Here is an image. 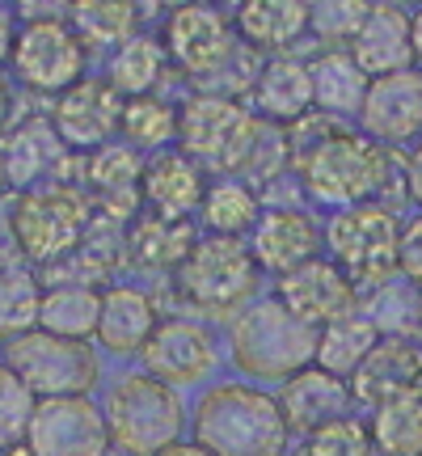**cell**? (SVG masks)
Wrapping results in <instances>:
<instances>
[{
  "instance_id": "cell-44",
  "label": "cell",
  "mask_w": 422,
  "mask_h": 456,
  "mask_svg": "<svg viewBox=\"0 0 422 456\" xmlns=\"http://www.w3.org/2000/svg\"><path fill=\"white\" fill-rule=\"evenodd\" d=\"M13 47H17V13L0 9V64L13 60Z\"/></svg>"
},
{
  "instance_id": "cell-5",
  "label": "cell",
  "mask_w": 422,
  "mask_h": 456,
  "mask_svg": "<svg viewBox=\"0 0 422 456\" xmlns=\"http://www.w3.org/2000/svg\"><path fill=\"white\" fill-rule=\"evenodd\" d=\"M101 414L110 427V444H118L131 456H157L161 448L178 444L182 427H186L178 389L148 372L118 376L106 389Z\"/></svg>"
},
{
  "instance_id": "cell-7",
  "label": "cell",
  "mask_w": 422,
  "mask_h": 456,
  "mask_svg": "<svg viewBox=\"0 0 422 456\" xmlns=\"http://www.w3.org/2000/svg\"><path fill=\"white\" fill-rule=\"evenodd\" d=\"M232 359L254 380H288L317 355V330L283 309L279 300L245 305L232 322Z\"/></svg>"
},
{
  "instance_id": "cell-17",
  "label": "cell",
  "mask_w": 422,
  "mask_h": 456,
  "mask_svg": "<svg viewBox=\"0 0 422 456\" xmlns=\"http://www.w3.org/2000/svg\"><path fill=\"white\" fill-rule=\"evenodd\" d=\"M321 245L325 228L304 208H266L258 216L254 232H249V249H254L258 271H271L275 279L312 258H321Z\"/></svg>"
},
{
  "instance_id": "cell-50",
  "label": "cell",
  "mask_w": 422,
  "mask_h": 456,
  "mask_svg": "<svg viewBox=\"0 0 422 456\" xmlns=\"http://www.w3.org/2000/svg\"><path fill=\"white\" fill-rule=\"evenodd\" d=\"M418 338H422V300H418Z\"/></svg>"
},
{
  "instance_id": "cell-36",
  "label": "cell",
  "mask_w": 422,
  "mask_h": 456,
  "mask_svg": "<svg viewBox=\"0 0 422 456\" xmlns=\"http://www.w3.org/2000/svg\"><path fill=\"white\" fill-rule=\"evenodd\" d=\"M38 309H43V288L26 266H4L0 271V334H26L38 330Z\"/></svg>"
},
{
  "instance_id": "cell-28",
  "label": "cell",
  "mask_w": 422,
  "mask_h": 456,
  "mask_svg": "<svg viewBox=\"0 0 422 456\" xmlns=\"http://www.w3.org/2000/svg\"><path fill=\"white\" fill-rule=\"evenodd\" d=\"M309 77H312V110L321 114H359L363 98H368V85L372 77L355 64L351 51H321L317 60L309 64Z\"/></svg>"
},
{
  "instance_id": "cell-34",
  "label": "cell",
  "mask_w": 422,
  "mask_h": 456,
  "mask_svg": "<svg viewBox=\"0 0 422 456\" xmlns=\"http://www.w3.org/2000/svg\"><path fill=\"white\" fill-rule=\"evenodd\" d=\"M199 216H203L207 232H215V237H245L258 224L262 203L254 195V186H245L237 178H220L207 186V195L199 203Z\"/></svg>"
},
{
  "instance_id": "cell-39",
  "label": "cell",
  "mask_w": 422,
  "mask_h": 456,
  "mask_svg": "<svg viewBox=\"0 0 422 456\" xmlns=\"http://www.w3.org/2000/svg\"><path fill=\"white\" fill-rule=\"evenodd\" d=\"M372 452L376 444L368 423H359L351 414L309 431V440H304V456H372Z\"/></svg>"
},
{
  "instance_id": "cell-46",
  "label": "cell",
  "mask_w": 422,
  "mask_h": 456,
  "mask_svg": "<svg viewBox=\"0 0 422 456\" xmlns=\"http://www.w3.org/2000/svg\"><path fill=\"white\" fill-rule=\"evenodd\" d=\"M410 34H414V60L422 64V9L410 17Z\"/></svg>"
},
{
  "instance_id": "cell-6",
  "label": "cell",
  "mask_w": 422,
  "mask_h": 456,
  "mask_svg": "<svg viewBox=\"0 0 422 456\" xmlns=\"http://www.w3.org/2000/svg\"><path fill=\"white\" fill-rule=\"evenodd\" d=\"M262 135V118L249 106L224 94H195L191 102L178 106V152L203 169H224L241 174Z\"/></svg>"
},
{
  "instance_id": "cell-12",
  "label": "cell",
  "mask_w": 422,
  "mask_h": 456,
  "mask_svg": "<svg viewBox=\"0 0 422 456\" xmlns=\"http://www.w3.org/2000/svg\"><path fill=\"white\" fill-rule=\"evenodd\" d=\"M123 102L127 98L106 77H81L64 94H55L51 127L60 131V140L72 152H93V148L110 144L114 131L123 127Z\"/></svg>"
},
{
  "instance_id": "cell-9",
  "label": "cell",
  "mask_w": 422,
  "mask_h": 456,
  "mask_svg": "<svg viewBox=\"0 0 422 456\" xmlns=\"http://www.w3.org/2000/svg\"><path fill=\"white\" fill-rule=\"evenodd\" d=\"M4 363L26 380V389L38 402L43 397H89V389L98 385L93 346L81 338L47 334V330H26V334L9 338Z\"/></svg>"
},
{
  "instance_id": "cell-29",
  "label": "cell",
  "mask_w": 422,
  "mask_h": 456,
  "mask_svg": "<svg viewBox=\"0 0 422 456\" xmlns=\"http://www.w3.org/2000/svg\"><path fill=\"white\" fill-rule=\"evenodd\" d=\"M376 342H380V330L372 326V317L363 309H351L346 317L317 330V355H312V363L342 376V380H351V372L368 359V351Z\"/></svg>"
},
{
  "instance_id": "cell-49",
  "label": "cell",
  "mask_w": 422,
  "mask_h": 456,
  "mask_svg": "<svg viewBox=\"0 0 422 456\" xmlns=\"http://www.w3.org/2000/svg\"><path fill=\"white\" fill-rule=\"evenodd\" d=\"M4 456H34L26 444H17V448H4Z\"/></svg>"
},
{
  "instance_id": "cell-21",
  "label": "cell",
  "mask_w": 422,
  "mask_h": 456,
  "mask_svg": "<svg viewBox=\"0 0 422 456\" xmlns=\"http://www.w3.org/2000/svg\"><path fill=\"white\" fill-rule=\"evenodd\" d=\"M140 178H144V157L131 144H101L85 152V186L93 191V208L110 220H135L140 212Z\"/></svg>"
},
{
  "instance_id": "cell-16",
  "label": "cell",
  "mask_w": 422,
  "mask_h": 456,
  "mask_svg": "<svg viewBox=\"0 0 422 456\" xmlns=\"http://www.w3.org/2000/svg\"><path fill=\"white\" fill-rule=\"evenodd\" d=\"M140 359H144L148 376L178 389V385L207 380L220 355H215V338L207 334V326H199L191 317H161V326L152 330Z\"/></svg>"
},
{
  "instance_id": "cell-3",
  "label": "cell",
  "mask_w": 422,
  "mask_h": 456,
  "mask_svg": "<svg viewBox=\"0 0 422 456\" xmlns=\"http://www.w3.org/2000/svg\"><path fill=\"white\" fill-rule=\"evenodd\" d=\"M93 195L81 182H43L9 203L17 254L38 266H55L68 258L93 224Z\"/></svg>"
},
{
  "instance_id": "cell-23",
  "label": "cell",
  "mask_w": 422,
  "mask_h": 456,
  "mask_svg": "<svg viewBox=\"0 0 422 456\" xmlns=\"http://www.w3.org/2000/svg\"><path fill=\"white\" fill-rule=\"evenodd\" d=\"M157 326H161V309H157V300L144 288L114 283V288L101 292V317H98V334L93 338L110 355H118V359L140 355Z\"/></svg>"
},
{
  "instance_id": "cell-20",
  "label": "cell",
  "mask_w": 422,
  "mask_h": 456,
  "mask_svg": "<svg viewBox=\"0 0 422 456\" xmlns=\"http://www.w3.org/2000/svg\"><path fill=\"white\" fill-rule=\"evenodd\" d=\"M351 406H355L351 385L342 376L317 368V363L292 372L283 380V389H279V410L288 419V431H304V436L325 423H334V419H346Z\"/></svg>"
},
{
  "instance_id": "cell-48",
  "label": "cell",
  "mask_w": 422,
  "mask_h": 456,
  "mask_svg": "<svg viewBox=\"0 0 422 456\" xmlns=\"http://www.w3.org/2000/svg\"><path fill=\"white\" fill-rule=\"evenodd\" d=\"M4 186H9V169H4V152H0V195H4Z\"/></svg>"
},
{
  "instance_id": "cell-1",
  "label": "cell",
  "mask_w": 422,
  "mask_h": 456,
  "mask_svg": "<svg viewBox=\"0 0 422 456\" xmlns=\"http://www.w3.org/2000/svg\"><path fill=\"white\" fill-rule=\"evenodd\" d=\"M195 440L211 456H283L288 419L279 410V397L245 380H224L195 406Z\"/></svg>"
},
{
  "instance_id": "cell-30",
  "label": "cell",
  "mask_w": 422,
  "mask_h": 456,
  "mask_svg": "<svg viewBox=\"0 0 422 456\" xmlns=\"http://www.w3.org/2000/svg\"><path fill=\"white\" fill-rule=\"evenodd\" d=\"M101 317V292L85 288V283H55L43 292V309H38V330L60 334V338H81L89 342L98 334Z\"/></svg>"
},
{
  "instance_id": "cell-19",
  "label": "cell",
  "mask_w": 422,
  "mask_h": 456,
  "mask_svg": "<svg viewBox=\"0 0 422 456\" xmlns=\"http://www.w3.org/2000/svg\"><path fill=\"white\" fill-rule=\"evenodd\" d=\"M351 397L363 402V406H380L389 397H402V393L422 389V351L410 338H393V334H380L368 359L351 372Z\"/></svg>"
},
{
  "instance_id": "cell-31",
  "label": "cell",
  "mask_w": 422,
  "mask_h": 456,
  "mask_svg": "<svg viewBox=\"0 0 422 456\" xmlns=\"http://www.w3.org/2000/svg\"><path fill=\"white\" fill-rule=\"evenodd\" d=\"M72 30L89 47H123L140 30V9L135 0H77L72 4Z\"/></svg>"
},
{
  "instance_id": "cell-42",
  "label": "cell",
  "mask_w": 422,
  "mask_h": 456,
  "mask_svg": "<svg viewBox=\"0 0 422 456\" xmlns=\"http://www.w3.org/2000/svg\"><path fill=\"white\" fill-rule=\"evenodd\" d=\"M13 203V199H9ZM9 203H0V271L4 266H17V241H13V224H9Z\"/></svg>"
},
{
  "instance_id": "cell-47",
  "label": "cell",
  "mask_w": 422,
  "mask_h": 456,
  "mask_svg": "<svg viewBox=\"0 0 422 456\" xmlns=\"http://www.w3.org/2000/svg\"><path fill=\"white\" fill-rule=\"evenodd\" d=\"M9 106H13V98H9V85L0 81V127H4V118H9Z\"/></svg>"
},
{
  "instance_id": "cell-43",
  "label": "cell",
  "mask_w": 422,
  "mask_h": 456,
  "mask_svg": "<svg viewBox=\"0 0 422 456\" xmlns=\"http://www.w3.org/2000/svg\"><path fill=\"white\" fill-rule=\"evenodd\" d=\"M402 182H406V195L422 208V144L406 157V178H402Z\"/></svg>"
},
{
  "instance_id": "cell-40",
  "label": "cell",
  "mask_w": 422,
  "mask_h": 456,
  "mask_svg": "<svg viewBox=\"0 0 422 456\" xmlns=\"http://www.w3.org/2000/svg\"><path fill=\"white\" fill-rule=\"evenodd\" d=\"M402 275L410 279V288H418L422 292V216H414L410 224H402Z\"/></svg>"
},
{
  "instance_id": "cell-15",
  "label": "cell",
  "mask_w": 422,
  "mask_h": 456,
  "mask_svg": "<svg viewBox=\"0 0 422 456\" xmlns=\"http://www.w3.org/2000/svg\"><path fill=\"white\" fill-rule=\"evenodd\" d=\"M359 131L372 135L376 144L402 148L414 144L422 135V72H389V77H372L368 98L359 106Z\"/></svg>"
},
{
  "instance_id": "cell-10",
  "label": "cell",
  "mask_w": 422,
  "mask_h": 456,
  "mask_svg": "<svg viewBox=\"0 0 422 456\" xmlns=\"http://www.w3.org/2000/svg\"><path fill=\"white\" fill-rule=\"evenodd\" d=\"M165 55L186 77L207 81L220 68L232 64V55H237V26L215 4H207V0L182 4V9L169 13V26H165Z\"/></svg>"
},
{
  "instance_id": "cell-14",
  "label": "cell",
  "mask_w": 422,
  "mask_h": 456,
  "mask_svg": "<svg viewBox=\"0 0 422 456\" xmlns=\"http://www.w3.org/2000/svg\"><path fill=\"white\" fill-rule=\"evenodd\" d=\"M275 300L292 317H300L304 326L321 330L329 322L346 317L351 309H359V288L334 258H312L304 266L288 271V275H279Z\"/></svg>"
},
{
  "instance_id": "cell-37",
  "label": "cell",
  "mask_w": 422,
  "mask_h": 456,
  "mask_svg": "<svg viewBox=\"0 0 422 456\" xmlns=\"http://www.w3.org/2000/svg\"><path fill=\"white\" fill-rule=\"evenodd\" d=\"M34 406H38V397L26 389V380H21L9 363H0V448L26 444Z\"/></svg>"
},
{
  "instance_id": "cell-38",
  "label": "cell",
  "mask_w": 422,
  "mask_h": 456,
  "mask_svg": "<svg viewBox=\"0 0 422 456\" xmlns=\"http://www.w3.org/2000/svg\"><path fill=\"white\" fill-rule=\"evenodd\" d=\"M309 4V30L321 43H351L363 17L372 13V0H304Z\"/></svg>"
},
{
  "instance_id": "cell-22",
  "label": "cell",
  "mask_w": 422,
  "mask_h": 456,
  "mask_svg": "<svg viewBox=\"0 0 422 456\" xmlns=\"http://www.w3.org/2000/svg\"><path fill=\"white\" fill-rule=\"evenodd\" d=\"M207 195V178L191 157L182 152H157L144 161V178H140V208L161 220H191L199 203Z\"/></svg>"
},
{
  "instance_id": "cell-18",
  "label": "cell",
  "mask_w": 422,
  "mask_h": 456,
  "mask_svg": "<svg viewBox=\"0 0 422 456\" xmlns=\"http://www.w3.org/2000/svg\"><path fill=\"white\" fill-rule=\"evenodd\" d=\"M4 169H9V186H43V182H60L64 169L77 161V152L60 140V131L51 127V118H26L4 135Z\"/></svg>"
},
{
  "instance_id": "cell-26",
  "label": "cell",
  "mask_w": 422,
  "mask_h": 456,
  "mask_svg": "<svg viewBox=\"0 0 422 456\" xmlns=\"http://www.w3.org/2000/svg\"><path fill=\"white\" fill-rule=\"evenodd\" d=\"M232 26L245 38V47L283 51L309 30V4L304 0H241Z\"/></svg>"
},
{
  "instance_id": "cell-13",
  "label": "cell",
  "mask_w": 422,
  "mask_h": 456,
  "mask_svg": "<svg viewBox=\"0 0 422 456\" xmlns=\"http://www.w3.org/2000/svg\"><path fill=\"white\" fill-rule=\"evenodd\" d=\"M13 68L38 94H64L68 85L85 77V43L68 21L26 26V30H17Z\"/></svg>"
},
{
  "instance_id": "cell-25",
  "label": "cell",
  "mask_w": 422,
  "mask_h": 456,
  "mask_svg": "<svg viewBox=\"0 0 422 456\" xmlns=\"http://www.w3.org/2000/svg\"><path fill=\"white\" fill-rule=\"evenodd\" d=\"M351 55L368 77H389L406 72L414 64V34H410V13L397 4H372L363 26L351 38Z\"/></svg>"
},
{
  "instance_id": "cell-41",
  "label": "cell",
  "mask_w": 422,
  "mask_h": 456,
  "mask_svg": "<svg viewBox=\"0 0 422 456\" xmlns=\"http://www.w3.org/2000/svg\"><path fill=\"white\" fill-rule=\"evenodd\" d=\"M72 4L77 0H17L13 13L26 21V26H47V21H68L72 17Z\"/></svg>"
},
{
  "instance_id": "cell-4",
  "label": "cell",
  "mask_w": 422,
  "mask_h": 456,
  "mask_svg": "<svg viewBox=\"0 0 422 456\" xmlns=\"http://www.w3.org/2000/svg\"><path fill=\"white\" fill-rule=\"evenodd\" d=\"M258 262L245 237H199L174 271V288L195 313L228 317L245 309L258 292Z\"/></svg>"
},
{
  "instance_id": "cell-8",
  "label": "cell",
  "mask_w": 422,
  "mask_h": 456,
  "mask_svg": "<svg viewBox=\"0 0 422 456\" xmlns=\"http://www.w3.org/2000/svg\"><path fill=\"white\" fill-rule=\"evenodd\" d=\"M325 245L359 292H376L402 275V220L385 203H355L338 208L325 224Z\"/></svg>"
},
{
  "instance_id": "cell-45",
  "label": "cell",
  "mask_w": 422,
  "mask_h": 456,
  "mask_svg": "<svg viewBox=\"0 0 422 456\" xmlns=\"http://www.w3.org/2000/svg\"><path fill=\"white\" fill-rule=\"evenodd\" d=\"M157 456H211V452H207V448H203L199 440H191V444L178 440V444H169V448H161Z\"/></svg>"
},
{
  "instance_id": "cell-2",
  "label": "cell",
  "mask_w": 422,
  "mask_h": 456,
  "mask_svg": "<svg viewBox=\"0 0 422 456\" xmlns=\"http://www.w3.org/2000/svg\"><path fill=\"white\" fill-rule=\"evenodd\" d=\"M292 169L300 186L309 191V199H317L325 208H355V203H372L389 191L393 148L376 144L363 131L334 127Z\"/></svg>"
},
{
  "instance_id": "cell-24",
  "label": "cell",
  "mask_w": 422,
  "mask_h": 456,
  "mask_svg": "<svg viewBox=\"0 0 422 456\" xmlns=\"http://www.w3.org/2000/svg\"><path fill=\"white\" fill-rule=\"evenodd\" d=\"M249 110L258 118H271L279 127H292L296 118L312 110V77L304 60L275 55L254 72L249 81Z\"/></svg>"
},
{
  "instance_id": "cell-11",
  "label": "cell",
  "mask_w": 422,
  "mask_h": 456,
  "mask_svg": "<svg viewBox=\"0 0 422 456\" xmlns=\"http://www.w3.org/2000/svg\"><path fill=\"white\" fill-rule=\"evenodd\" d=\"M26 448L34 456H106L110 427L89 397H43L34 406Z\"/></svg>"
},
{
  "instance_id": "cell-32",
  "label": "cell",
  "mask_w": 422,
  "mask_h": 456,
  "mask_svg": "<svg viewBox=\"0 0 422 456\" xmlns=\"http://www.w3.org/2000/svg\"><path fill=\"white\" fill-rule=\"evenodd\" d=\"M368 431L380 456H422V389L380 402Z\"/></svg>"
},
{
  "instance_id": "cell-33",
  "label": "cell",
  "mask_w": 422,
  "mask_h": 456,
  "mask_svg": "<svg viewBox=\"0 0 422 456\" xmlns=\"http://www.w3.org/2000/svg\"><path fill=\"white\" fill-rule=\"evenodd\" d=\"M165 68H169V55H165V43L148 38V34H135L131 43L110 55V68H106V81L123 94V98H144L157 85L165 81Z\"/></svg>"
},
{
  "instance_id": "cell-35",
  "label": "cell",
  "mask_w": 422,
  "mask_h": 456,
  "mask_svg": "<svg viewBox=\"0 0 422 456\" xmlns=\"http://www.w3.org/2000/svg\"><path fill=\"white\" fill-rule=\"evenodd\" d=\"M123 140L131 148H157L174 144L178 140V106H169L157 94H144V98H127L123 102Z\"/></svg>"
},
{
  "instance_id": "cell-27",
  "label": "cell",
  "mask_w": 422,
  "mask_h": 456,
  "mask_svg": "<svg viewBox=\"0 0 422 456\" xmlns=\"http://www.w3.org/2000/svg\"><path fill=\"white\" fill-rule=\"evenodd\" d=\"M195 241L199 237L191 232V220H161L152 212L127 220V237H123L127 258L144 271H178Z\"/></svg>"
}]
</instances>
